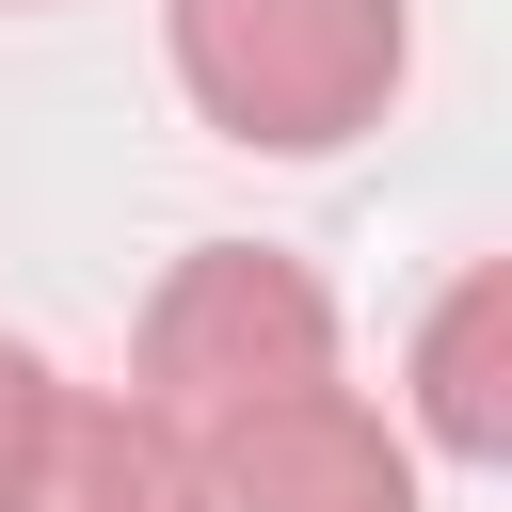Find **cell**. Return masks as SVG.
I'll list each match as a JSON object with an SVG mask.
<instances>
[{"label": "cell", "instance_id": "6da1fadb", "mask_svg": "<svg viewBox=\"0 0 512 512\" xmlns=\"http://www.w3.org/2000/svg\"><path fill=\"white\" fill-rule=\"evenodd\" d=\"M336 384V304L304 256L272 240H192L160 288H144V336H128V416H160L176 448L272 416V400H320Z\"/></svg>", "mask_w": 512, "mask_h": 512}, {"label": "cell", "instance_id": "7a4b0ae2", "mask_svg": "<svg viewBox=\"0 0 512 512\" xmlns=\"http://www.w3.org/2000/svg\"><path fill=\"white\" fill-rule=\"evenodd\" d=\"M160 32H176V96L256 160H336L352 128H384L416 64L400 0H160Z\"/></svg>", "mask_w": 512, "mask_h": 512}, {"label": "cell", "instance_id": "3957f363", "mask_svg": "<svg viewBox=\"0 0 512 512\" xmlns=\"http://www.w3.org/2000/svg\"><path fill=\"white\" fill-rule=\"evenodd\" d=\"M192 512H416V448H400V416L320 384V400H272L240 432H208L192 448Z\"/></svg>", "mask_w": 512, "mask_h": 512}, {"label": "cell", "instance_id": "277c9868", "mask_svg": "<svg viewBox=\"0 0 512 512\" xmlns=\"http://www.w3.org/2000/svg\"><path fill=\"white\" fill-rule=\"evenodd\" d=\"M400 448H448V464H496L512 448V272H448V304L416 320V432Z\"/></svg>", "mask_w": 512, "mask_h": 512}, {"label": "cell", "instance_id": "5b68a950", "mask_svg": "<svg viewBox=\"0 0 512 512\" xmlns=\"http://www.w3.org/2000/svg\"><path fill=\"white\" fill-rule=\"evenodd\" d=\"M16 512H192V448H176L160 416L64 384V416H48L32 480H16Z\"/></svg>", "mask_w": 512, "mask_h": 512}, {"label": "cell", "instance_id": "8992f818", "mask_svg": "<svg viewBox=\"0 0 512 512\" xmlns=\"http://www.w3.org/2000/svg\"><path fill=\"white\" fill-rule=\"evenodd\" d=\"M48 416H64V384H48V352H32V336H0V512H16V480H32V448H48Z\"/></svg>", "mask_w": 512, "mask_h": 512}]
</instances>
